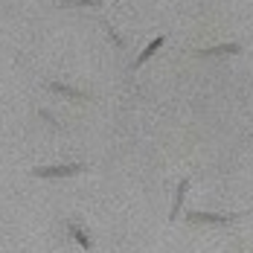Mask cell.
I'll use <instances>...</instances> for the list:
<instances>
[{
  "instance_id": "cell-5",
  "label": "cell",
  "mask_w": 253,
  "mask_h": 253,
  "mask_svg": "<svg viewBox=\"0 0 253 253\" xmlns=\"http://www.w3.org/2000/svg\"><path fill=\"white\" fill-rule=\"evenodd\" d=\"M163 44H166V35H157V38H154L152 44H149V47H146V50L140 52V58H137V61H134V64H131V70H137V67H140V64H146V61H149V58H152L154 52L160 50V47H163Z\"/></svg>"
},
{
  "instance_id": "cell-7",
  "label": "cell",
  "mask_w": 253,
  "mask_h": 253,
  "mask_svg": "<svg viewBox=\"0 0 253 253\" xmlns=\"http://www.w3.org/2000/svg\"><path fill=\"white\" fill-rule=\"evenodd\" d=\"M50 90L52 93H61V96H70V99H90L87 93H82L76 87H67V84H58V82H50Z\"/></svg>"
},
{
  "instance_id": "cell-4",
  "label": "cell",
  "mask_w": 253,
  "mask_h": 253,
  "mask_svg": "<svg viewBox=\"0 0 253 253\" xmlns=\"http://www.w3.org/2000/svg\"><path fill=\"white\" fill-rule=\"evenodd\" d=\"M186 189H189V177H183V180L177 183V192H175V201H172V212H169V221H177V212H180V207H183Z\"/></svg>"
},
{
  "instance_id": "cell-1",
  "label": "cell",
  "mask_w": 253,
  "mask_h": 253,
  "mask_svg": "<svg viewBox=\"0 0 253 253\" xmlns=\"http://www.w3.org/2000/svg\"><path fill=\"white\" fill-rule=\"evenodd\" d=\"M79 172H84V163H61V166H41L32 169L35 177H73Z\"/></svg>"
},
{
  "instance_id": "cell-8",
  "label": "cell",
  "mask_w": 253,
  "mask_h": 253,
  "mask_svg": "<svg viewBox=\"0 0 253 253\" xmlns=\"http://www.w3.org/2000/svg\"><path fill=\"white\" fill-rule=\"evenodd\" d=\"M61 9H79V6H102V0H61Z\"/></svg>"
},
{
  "instance_id": "cell-2",
  "label": "cell",
  "mask_w": 253,
  "mask_h": 253,
  "mask_svg": "<svg viewBox=\"0 0 253 253\" xmlns=\"http://www.w3.org/2000/svg\"><path fill=\"white\" fill-rule=\"evenodd\" d=\"M239 218H242L239 212H230V215H218V212H186L189 224H233Z\"/></svg>"
},
{
  "instance_id": "cell-3",
  "label": "cell",
  "mask_w": 253,
  "mask_h": 253,
  "mask_svg": "<svg viewBox=\"0 0 253 253\" xmlns=\"http://www.w3.org/2000/svg\"><path fill=\"white\" fill-rule=\"evenodd\" d=\"M242 47L239 44H215V47H207V50H198L195 55H201V58H210V55H239Z\"/></svg>"
},
{
  "instance_id": "cell-6",
  "label": "cell",
  "mask_w": 253,
  "mask_h": 253,
  "mask_svg": "<svg viewBox=\"0 0 253 253\" xmlns=\"http://www.w3.org/2000/svg\"><path fill=\"white\" fill-rule=\"evenodd\" d=\"M67 230H70V236L76 239V245H79V248H84V251H90V248H93V242H90L87 230H84V227H79L76 221H67Z\"/></svg>"
}]
</instances>
